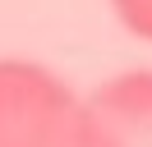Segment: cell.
<instances>
[{
	"instance_id": "1",
	"label": "cell",
	"mask_w": 152,
	"mask_h": 147,
	"mask_svg": "<svg viewBox=\"0 0 152 147\" xmlns=\"http://www.w3.org/2000/svg\"><path fill=\"white\" fill-rule=\"evenodd\" d=\"M0 147H92L88 97L42 60L0 55Z\"/></svg>"
},
{
	"instance_id": "2",
	"label": "cell",
	"mask_w": 152,
	"mask_h": 147,
	"mask_svg": "<svg viewBox=\"0 0 152 147\" xmlns=\"http://www.w3.org/2000/svg\"><path fill=\"white\" fill-rule=\"evenodd\" d=\"M83 97L92 147H152V69H124Z\"/></svg>"
},
{
	"instance_id": "3",
	"label": "cell",
	"mask_w": 152,
	"mask_h": 147,
	"mask_svg": "<svg viewBox=\"0 0 152 147\" xmlns=\"http://www.w3.org/2000/svg\"><path fill=\"white\" fill-rule=\"evenodd\" d=\"M111 14L138 41H152V0H111Z\"/></svg>"
}]
</instances>
